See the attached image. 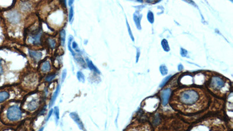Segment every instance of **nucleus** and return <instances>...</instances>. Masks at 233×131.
Wrapping results in <instances>:
<instances>
[{
  "instance_id": "20",
  "label": "nucleus",
  "mask_w": 233,
  "mask_h": 131,
  "mask_svg": "<svg viewBox=\"0 0 233 131\" xmlns=\"http://www.w3.org/2000/svg\"><path fill=\"white\" fill-rule=\"evenodd\" d=\"M162 47H163V49L166 51H169L170 50V48H169V44H168V42L166 40V39H164L162 40Z\"/></svg>"
},
{
  "instance_id": "12",
  "label": "nucleus",
  "mask_w": 233,
  "mask_h": 131,
  "mask_svg": "<svg viewBox=\"0 0 233 131\" xmlns=\"http://www.w3.org/2000/svg\"><path fill=\"white\" fill-rule=\"evenodd\" d=\"M59 91H60V86L58 84L57 87V89L55 91L54 93L53 94L52 97V99L50 100V107H52V105L54 104V103H55V101L56 100L57 97H58V95H59Z\"/></svg>"
},
{
  "instance_id": "24",
  "label": "nucleus",
  "mask_w": 233,
  "mask_h": 131,
  "mask_svg": "<svg viewBox=\"0 0 233 131\" xmlns=\"http://www.w3.org/2000/svg\"><path fill=\"white\" fill-rule=\"evenodd\" d=\"M54 114L56 117V118L58 120L59 118V110L58 107H55L54 108Z\"/></svg>"
},
{
  "instance_id": "23",
  "label": "nucleus",
  "mask_w": 233,
  "mask_h": 131,
  "mask_svg": "<svg viewBox=\"0 0 233 131\" xmlns=\"http://www.w3.org/2000/svg\"><path fill=\"white\" fill-rule=\"evenodd\" d=\"M147 19H148V21L151 22V23H153L154 22V17H153V14L151 11H149L148 12V14H147Z\"/></svg>"
},
{
  "instance_id": "31",
  "label": "nucleus",
  "mask_w": 233,
  "mask_h": 131,
  "mask_svg": "<svg viewBox=\"0 0 233 131\" xmlns=\"http://www.w3.org/2000/svg\"><path fill=\"white\" fill-rule=\"evenodd\" d=\"M127 26H128V30H129V35H130V36H131V38H132V40H134V37H133L132 35L131 31L130 30V28H129V24H128V22H127Z\"/></svg>"
},
{
  "instance_id": "25",
  "label": "nucleus",
  "mask_w": 233,
  "mask_h": 131,
  "mask_svg": "<svg viewBox=\"0 0 233 131\" xmlns=\"http://www.w3.org/2000/svg\"><path fill=\"white\" fill-rule=\"evenodd\" d=\"M74 16V10H73V7H71L70 8V13H69V21L71 22Z\"/></svg>"
},
{
  "instance_id": "4",
  "label": "nucleus",
  "mask_w": 233,
  "mask_h": 131,
  "mask_svg": "<svg viewBox=\"0 0 233 131\" xmlns=\"http://www.w3.org/2000/svg\"><path fill=\"white\" fill-rule=\"evenodd\" d=\"M5 17L7 21L12 24H19L21 20V15L17 10H11L6 12Z\"/></svg>"
},
{
  "instance_id": "17",
  "label": "nucleus",
  "mask_w": 233,
  "mask_h": 131,
  "mask_svg": "<svg viewBox=\"0 0 233 131\" xmlns=\"http://www.w3.org/2000/svg\"><path fill=\"white\" fill-rule=\"evenodd\" d=\"M55 77H56V73H51L45 77V81L47 82H50L55 79Z\"/></svg>"
},
{
  "instance_id": "15",
  "label": "nucleus",
  "mask_w": 233,
  "mask_h": 131,
  "mask_svg": "<svg viewBox=\"0 0 233 131\" xmlns=\"http://www.w3.org/2000/svg\"><path fill=\"white\" fill-rule=\"evenodd\" d=\"M60 36V39H61V43L63 46H64L65 45V36H66V33H65V30L63 29L59 33Z\"/></svg>"
},
{
  "instance_id": "13",
  "label": "nucleus",
  "mask_w": 233,
  "mask_h": 131,
  "mask_svg": "<svg viewBox=\"0 0 233 131\" xmlns=\"http://www.w3.org/2000/svg\"><path fill=\"white\" fill-rule=\"evenodd\" d=\"M86 64H87V66L89 67V68L90 70L95 72H96V73H100V71H99V69L96 68V66H94V65L93 64V62H92V61L89 60L88 58H86Z\"/></svg>"
},
{
  "instance_id": "32",
  "label": "nucleus",
  "mask_w": 233,
  "mask_h": 131,
  "mask_svg": "<svg viewBox=\"0 0 233 131\" xmlns=\"http://www.w3.org/2000/svg\"><path fill=\"white\" fill-rule=\"evenodd\" d=\"M178 70H179V71H181V70L183 69V66H182V65H179L178 67Z\"/></svg>"
},
{
  "instance_id": "29",
  "label": "nucleus",
  "mask_w": 233,
  "mask_h": 131,
  "mask_svg": "<svg viewBox=\"0 0 233 131\" xmlns=\"http://www.w3.org/2000/svg\"><path fill=\"white\" fill-rule=\"evenodd\" d=\"M181 55L182 57H185L187 55V51L184 48H181Z\"/></svg>"
},
{
  "instance_id": "27",
  "label": "nucleus",
  "mask_w": 233,
  "mask_h": 131,
  "mask_svg": "<svg viewBox=\"0 0 233 131\" xmlns=\"http://www.w3.org/2000/svg\"><path fill=\"white\" fill-rule=\"evenodd\" d=\"M171 77V76L170 75V76H169L168 77H166L164 80H163V82L161 83V84H160V87H163V86H164L165 85V84H166L167 83V82L169 80V79H170V77Z\"/></svg>"
},
{
  "instance_id": "34",
  "label": "nucleus",
  "mask_w": 233,
  "mask_h": 131,
  "mask_svg": "<svg viewBox=\"0 0 233 131\" xmlns=\"http://www.w3.org/2000/svg\"><path fill=\"white\" fill-rule=\"evenodd\" d=\"M43 130H44V128H40L39 129V131H43Z\"/></svg>"
},
{
  "instance_id": "16",
  "label": "nucleus",
  "mask_w": 233,
  "mask_h": 131,
  "mask_svg": "<svg viewBox=\"0 0 233 131\" xmlns=\"http://www.w3.org/2000/svg\"><path fill=\"white\" fill-rule=\"evenodd\" d=\"M47 43H48L49 46L52 48H55L56 46H57V42L55 41V39H53L48 38L47 40Z\"/></svg>"
},
{
  "instance_id": "9",
  "label": "nucleus",
  "mask_w": 233,
  "mask_h": 131,
  "mask_svg": "<svg viewBox=\"0 0 233 131\" xmlns=\"http://www.w3.org/2000/svg\"><path fill=\"white\" fill-rule=\"evenodd\" d=\"M29 54L30 56L36 61H38L40 60L42 57V53L40 51H35L29 50Z\"/></svg>"
},
{
  "instance_id": "26",
  "label": "nucleus",
  "mask_w": 233,
  "mask_h": 131,
  "mask_svg": "<svg viewBox=\"0 0 233 131\" xmlns=\"http://www.w3.org/2000/svg\"><path fill=\"white\" fill-rule=\"evenodd\" d=\"M67 72L66 69H64V71H63L62 73V77H61V82L63 83L65 79V77H67Z\"/></svg>"
},
{
  "instance_id": "2",
  "label": "nucleus",
  "mask_w": 233,
  "mask_h": 131,
  "mask_svg": "<svg viewBox=\"0 0 233 131\" xmlns=\"http://www.w3.org/2000/svg\"><path fill=\"white\" fill-rule=\"evenodd\" d=\"M6 119L11 122H16L22 117V111L17 105H13L7 108L6 111Z\"/></svg>"
},
{
  "instance_id": "21",
  "label": "nucleus",
  "mask_w": 233,
  "mask_h": 131,
  "mask_svg": "<svg viewBox=\"0 0 233 131\" xmlns=\"http://www.w3.org/2000/svg\"><path fill=\"white\" fill-rule=\"evenodd\" d=\"M160 71L161 73L163 75H166L168 73V69H167V67L164 66V65H162V66H160Z\"/></svg>"
},
{
  "instance_id": "8",
  "label": "nucleus",
  "mask_w": 233,
  "mask_h": 131,
  "mask_svg": "<svg viewBox=\"0 0 233 131\" xmlns=\"http://www.w3.org/2000/svg\"><path fill=\"white\" fill-rule=\"evenodd\" d=\"M171 93V91L170 89H166L163 90L162 93V99L163 101V104L164 106H166L169 101V97Z\"/></svg>"
},
{
  "instance_id": "10",
  "label": "nucleus",
  "mask_w": 233,
  "mask_h": 131,
  "mask_svg": "<svg viewBox=\"0 0 233 131\" xmlns=\"http://www.w3.org/2000/svg\"><path fill=\"white\" fill-rule=\"evenodd\" d=\"M74 58L75 59L76 61L78 62V63L82 67H83V68H86V62L84 61L83 58L81 57V55H79V54H75V56H74Z\"/></svg>"
},
{
  "instance_id": "30",
  "label": "nucleus",
  "mask_w": 233,
  "mask_h": 131,
  "mask_svg": "<svg viewBox=\"0 0 233 131\" xmlns=\"http://www.w3.org/2000/svg\"><path fill=\"white\" fill-rule=\"evenodd\" d=\"M52 112H53V110L52 109V110H50V112L48 113V115H47V121H48V119H50V118L51 117V116H52Z\"/></svg>"
},
{
  "instance_id": "1",
  "label": "nucleus",
  "mask_w": 233,
  "mask_h": 131,
  "mask_svg": "<svg viewBox=\"0 0 233 131\" xmlns=\"http://www.w3.org/2000/svg\"><path fill=\"white\" fill-rule=\"evenodd\" d=\"M174 106L182 112L195 113L201 111L206 104L204 93L199 90L188 89L180 90L172 100Z\"/></svg>"
},
{
  "instance_id": "19",
  "label": "nucleus",
  "mask_w": 233,
  "mask_h": 131,
  "mask_svg": "<svg viewBox=\"0 0 233 131\" xmlns=\"http://www.w3.org/2000/svg\"><path fill=\"white\" fill-rule=\"evenodd\" d=\"M134 21L135 22V24H136V26L137 28H138V29H140V19H139V17L135 13L134 15Z\"/></svg>"
},
{
  "instance_id": "5",
  "label": "nucleus",
  "mask_w": 233,
  "mask_h": 131,
  "mask_svg": "<svg viewBox=\"0 0 233 131\" xmlns=\"http://www.w3.org/2000/svg\"><path fill=\"white\" fill-rule=\"evenodd\" d=\"M41 34L42 33L40 31H37L35 33H32L28 37V43L36 45L40 44Z\"/></svg>"
},
{
  "instance_id": "22",
  "label": "nucleus",
  "mask_w": 233,
  "mask_h": 131,
  "mask_svg": "<svg viewBox=\"0 0 233 131\" xmlns=\"http://www.w3.org/2000/svg\"><path fill=\"white\" fill-rule=\"evenodd\" d=\"M72 40H73V37H72V36H70V38H69V39H68V50H70V51H71V53H72V54L73 55V56L74 57L75 55V52L72 50L71 47V42H72Z\"/></svg>"
},
{
  "instance_id": "35",
  "label": "nucleus",
  "mask_w": 233,
  "mask_h": 131,
  "mask_svg": "<svg viewBox=\"0 0 233 131\" xmlns=\"http://www.w3.org/2000/svg\"><path fill=\"white\" fill-rule=\"evenodd\" d=\"M132 131H140V130H139V129H135V130H134V129H133Z\"/></svg>"
},
{
  "instance_id": "18",
  "label": "nucleus",
  "mask_w": 233,
  "mask_h": 131,
  "mask_svg": "<svg viewBox=\"0 0 233 131\" xmlns=\"http://www.w3.org/2000/svg\"><path fill=\"white\" fill-rule=\"evenodd\" d=\"M77 78L79 82L84 83L85 81V77L83 73L81 71H78L77 72Z\"/></svg>"
},
{
  "instance_id": "14",
  "label": "nucleus",
  "mask_w": 233,
  "mask_h": 131,
  "mask_svg": "<svg viewBox=\"0 0 233 131\" xmlns=\"http://www.w3.org/2000/svg\"><path fill=\"white\" fill-rule=\"evenodd\" d=\"M32 6L29 2L23 1L22 2V4L21 5V9L22 11H28L31 9Z\"/></svg>"
},
{
  "instance_id": "7",
  "label": "nucleus",
  "mask_w": 233,
  "mask_h": 131,
  "mask_svg": "<svg viewBox=\"0 0 233 131\" xmlns=\"http://www.w3.org/2000/svg\"><path fill=\"white\" fill-rule=\"evenodd\" d=\"M39 106V103L37 99H32V100L27 104V108L30 111H35Z\"/></svg>"
},
{
  "instance_id": "33",
  "label": "nucleus",
  "mask_w": 233,
  "mask_h": 131,
  "mask_svg": "<svg viewBox=\"0 0 233 131\" xmlns=\"http://www.w3.org/2000/svg\"><path fill=\"white\" fill-rule=\"evenodd\" d=\"M73 3H74V1H70L68 2V4H69L70 6H71V5H72Z\"/></svg>"
},
{
  "instance_id": "11",
  "label": "nucleus",
  "mask_w": 233,
  "mask_h": 131,
  "mask_svg": "<svg viewBox=\"0 0 233 131\" xmlns=\"http://www.w3.org/2000/svg\"><path fill=\"white\" fill-rule=\"evenodd\" d=\"M41 71L43 72H47L51 69V65L48 61H44L42 63L40 68Z\"/></svg>"
},
{
  "instance_id": "3",
  "label": "nucleus",
  "mask_w": 233,
  "mask_h": 131,
  "mask_svg": "<svg viewBox=\"0 0 233 131\" xmlns=\"http://www.w3.org/2000/svg\"><path fill=\"white\" fill-rule=\"evenodd\" d=\"M226 86V82L221 77H214L210 81V89L215 91V93H217L221 90L222 89Z\"/></svg>"
},
{
  "instance_id": "6",
  "label": "nucleus",
  "mask_w": 233,
  "mask_h": 131,
  "mask_svg": "<svg viewBox=\"0 0 233 131\" xmlns=\"http://www.w3.org/2000/svg\"><path fill=\"white\" fill-rule=\"evenodd\" d=\"M70 115L71 118L75 122L76 124L78 125L80 129H81L82 131H86L84 128V125L83 124L81 119H80L78 114L75 112H73V113H70Z\"/></svg>"
},
{
  "instance_id": "28",
  "label": "nucleus",
  "mask_w": 233,
  "mask_h": 131,
  "mask_svg": "<svg viewBox=\"0 0 233 131\" xmlns=\"http://www.w3.org/2000/svg\"><path fill=\"white\" fill-rule=\"evenodd\" d=\"M72 48L76 50V51H78V52L80 51V50H79V48H78V46L77 43L75 42H72Z\"/></svg>"
}]
</instances>
